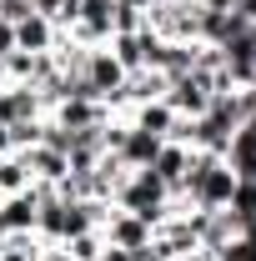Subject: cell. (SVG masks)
Here are the masks:
<instances>
[{
	"label": "cell",
	"instance_id": "22",
	"mask_svg": "<svg viewBox=\"0 0 256 261\" xmlns=\"http://www.w3.org/2000/svg\"><path fill=\"white\" fill-rule=\"evenodd\" d=\"M40 261H75V256H70L65 246H45V256H40Z\"/></svg>",
	"mask_w": 256,
	"mask_h": 261
},
{
	"label": "cell",
	"instance_id": "4",
	"mask_svg": "<svg viewBox=\"0 0 256 261\" xmlns=\"http://www.w3.org/2000/svg\"><path fill=\"white\" fill-rule=\"evenodd\" d=\"M151 221H141L136 211H121V206H111V216H106V226H100V236H106V246H121V251H136V246H151Z\"/></svg>",
	"mask_w": 256,
	"mask_h": 261
},
{
	"label": "cell",
	"instance_id": "21",
	"mask_svg": "<svg viewBox=\"0 0 256 261\" xmlns=\"http://www.w3.org/2000/svg\"><path fill=\"white\" fill-rule=\"evenodd\" d=\"M131 261H166V256H161L156 246H136V251H131Z\"/></svg>",
	"mask_w": 256,
	"mask_h": 261
},
{
	"label": "cell",
	"instance_id": "16",
	"mask_svg": "<svg viewBox=\"0 0 256 261\" xmlns=\"http://www.w3.org/2000/svg\"><path fill=\"white\" fill-rule=\"evenodd\" d=\"M31 171L20 161V151H10V156H0V196H15V191H31Z\"/></svg>",
	"mask_w": 256,
	"mask_h": 261
},
{
	"label": "cell",
	"instance_id": "11",
	"mask_svg": "<svg viewBox=\"0 0 256 261\" xmlns=\"http://www.w3.org/2000/svg\"><path fill=\"white\" fill-rule=\"evenodd\" d=\"M161 100H166V106H171V111H176L181 121H191V116H201V111L211 106V96H206V91L196 86L191 75H176V81L166 86V96H161Z\"/></svg>",
	"mask_w": 256,
	"mask_h": 261
},
{
	"label": "cell",
	"instance_id": "15",
	"mask_svg": "<svg viewBox=\"0 0 256 261\" xmlns=\"http://www.w3.org/2000/svg\"><path fill=\"white\" fill-rule=\"evenodd\" d=\"M40 256H45V241L35 231H10L0 241V261H40Z\"/></svg>",
	"mask_w": 256,
	"mask_h": 261
},
{
	"label": "cell",
	"instance_id": "13",
	"mask_svg": "<svg viewBox=\"0 0 256 261\" xmlns=\"http://www.w3.org/2000/svg\"><path fill=\"white\" fill-rule=\"evenodd\" d=\"M196 45H201V40H161V50H156V61H151V70H161L166 81L186 75V70L196 65Z\"/></svg>",
	"mask_w": 256,
	"mask_h": 261
},
{
	"label": "cell",
	"instance_id": "12",
	"mask_svg": "<svg viewBox=\"0 0 256 261\" xmlns=\"http://www.w3.org/2000/svg\"><path fill=\"white\" fill-rule=\"evenodd\" d=\"M56 40H61V25L56 20H45V15H25L20 25H15V50H56Z\"/></svg>",
	"mask_w": 256,
	"mask_h": 261
},
{
	"label": "cell",
	"instance_id": "18",
	"mask_svg": "<svg viewBox=\"0 0 256 261\" xmlns=\"http://www.w3.org/2000/svg\"><path fill=\"white\" fill-rule=\"evenodd\" d=\"M25 15H35L31 0H0V20H5V25H20Z\"/></svg>",
	"mask_w": 256,
	"mask_h": 261
},
{
	"label": "cell",
	"instance_id": "9",
	"mask_svg": "<svg viewBox=\"0 0 256 261\" xmlns=\"http://www.w3.org/2000/svg\"><path fill=\"white\" fill-rule=\"evenodd\" d=\"M35 216H40V186L0 196V221H5V231H35Z\"/></svg>",
	"mask_w": 256,
	"mask_h": 261
},
{
	"label": "cell",
	"instance_id": "19",
	"mask_svg": "<svg viewBox=\"0 0 256 261\" xmlns=\"http://www.w3.org/2000/svg\"><path fill=\"white\" fill-rule=\"evenodd\" d=\"M61 5H65V0H31L35 15H45V20H56V25H61Z\"/></svg>",
	"mask_w": 256,
	"mask_h": 261
},
{
	"label": "cell",
	"instance_id": "7",
	"mask_svg": "<svg viewBox=\"0 0 256 261\" xmlns=\"http://www.w3.org/2000/svg\"><path fill=\"white\" fill-rule=\"evenodd\" d=\"M45 106H40V91L35 86H10L0 91V126H20V121H40Z\"/></svg>",
	"mask_w": 256,
	"mask_h": 261
},
{
	"label": "cell",
	"instance_id": "1",
	"mask_svg": "<svg viewBox=\"0 0 256 261\" xmlns=\"http://www.w3.org/2000/svg\"><path fill=\"white\" fill-rule=\"evenodd\" d=\"M236 186L241 181L226 166V156H216V151H191V166H186V181H181L176 201H186L196 211H226L231 196H236Z\"/></svg>",
	"mask_w": 256,
	"mask_h": 261
},
{
	"label": "cell",
	"instance_id": "2",
	"mask_svg": "<svg viewBox=\"0 0 256 261\" xmlns=\"http://www.w3.org/2000/svg\"><path fill=\"white\" fill-rule=\"evenodd\" d=\"M111 206H121V211H136L141 221H151V226H161L181 201L161 186L151 171H126V181H121V191L111 196Z\"/></svg>",
	"mask_w": 256,
	"mask_h": 261
},
{
	"label": "cell",
	"instance_id": "5",
	"mask_svg": "<svg viewBox=\"0 0 256 261\" xmlns=\"http://www.w3.org/2000/svg\"><path fill=\"white\" fill-rule=\"evenodd\" d=\"M20 161H25V171H31L35 186H61L65 176H70V161H65L56 146H45V141L25 146V151H20Z\"/></svg>",
	"mask_w": 256,
	"mask_h": 261
},
{
	"label": "cell",
	"instance_id": "23",
	"mask_svg": "<svg viewBox=\"0 0 256 261\" xmlns=\"http://www.w3.org/2000/svg\"><path fill=\"white\" fill-rule=\"evenodd\" d=\"M15 151V141H10V126H0V156H10Z\"/></svg>",
	"mask_w": 256,
	"mask_h": 261
},
{
	"label": "cell",
	"instance_id": "17",
	"mask_svg": "<svg viewBox=\"0 0 256 261\" xmlns=\"http://www.w3.org/2000/svg\"><path fill=\"white\" fill-rule=\"evenodd\" d=\"M61 246L75 261H96L100 251H106V236H100V231H81V236H70V241H61Z\"/></svg>",
	"mask_w": 256,
	"mask_h": 261
},
{
	"label": "cell",
	"instance_id": "10",
	"mask_svg": "<svg viewBox=\"0 0 256 261\" xmlns=\"http://www.w3.org/2000/svg\"><path fill=\"white\" fill-rule=\"evenodd\" d=\"M50 121L56 126H65V130H86V126H100V121H111V111L100 106V100H61L56 111H50Z\"/></svg>",
	"mask_w": 256,
	"mask_h": 261
},
{
	"label": "cell",
	"instance_id": "3",
	"mask_svg": "<svg viewBox=\"0 0 256 261\" xmlns=\"http://www.w3.org/2000/svg\"><path fill=\"white\" fill-rule=\"evenodd\" d=\"M81 75H86V81H91V91H96V96L111 106V100H116V91L126 86L131 70L116 61V56H111V45H96V50L86 56V70H81Z\"/></svg>",
	"mask_w": 256,
	"mask_h": 261
},
{
	"label": "cell",
	"instance_id": "6",
	"mask_svg": "<svg viewBox=\"0 0 256 261\" xmlns=\"http://www.w3.org/2000/svg\"><path fill=\"white\" fill-rule=\"evenodd\" d=\"M161 146H166L161 136H151V130H141V126H131V121H126V130H121V141H116V151H111V156H121L126 171H146V166L156 161Z\"/></svg>",
	"mask_w": 256,
	"mask_h": 261
},
{
	"label": "cell",
	"instance_id": "14",
	"mask_svg": "<svg viewBox=\"0 0 256 261\" xmlns=\"http://www.w3.org/2000/svg\"><path fill=\"white\" fill-rule=\"evenodd\" d=\"M126 121H131V126H141V130H151V136H161V141H171V130H176L181 116H176L166 100H146V106L126 111Z\"/></svg>",
	"mask_w": 256,
	"mask_h": 261
},
{
	"label": "cell",
	"instance_id": "24",
	"mask_svg": "<svg viewBox=\"0 0 256 261\" xmlns=\"http://www.w3.org/2000/svg\"><path fill=\"white\" fill-rule=\"evenodd\" d=\"M5 236H10V231H5V221H0V241H5Z\"/></svg>",
	"mask_w": 256,
	"mask_h": 261
},
{
	"label": "cell",
	"instance_id": "20",
	"mask_svg": "<svg viewBox=\"0 0 256 261\" xmlns=\"http://www.w3.org/2000/svg\"><path fill=\"white\" fill-rule=\"evenodd\" d=\"M231 10H236L246 25H256V0H231Z\"/></svg>",
	"mask_w": 256,
	"mask_h": 261
},
{
	"label": "cell",
	"instance_id": "8",
	"mask_svg": "<svg viewBox=\"0 0 256 261\" xmlns=\"http://www.w3.org/2000/svg\"><path fill=\"white\" fill-rule=\"evenodd\" d=\"M186 166H191V146H181V141H166V146L156 151V161L146 166V171H151L161 186L176 196V191H181V181H186Z\"/></svg>",
	"mask_w": 256,
	"mask_h": 261
}]
</instances>
